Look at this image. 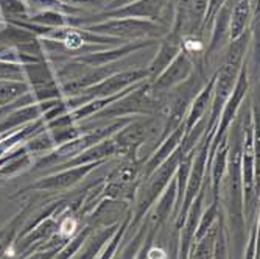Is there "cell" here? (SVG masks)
I'll use <instances>...</instances> for the list:
<instances>
[{
  "label": "cell",
  "instance_id": "4",
  "mask_svg": "<svg viewBox=\"0 0 260 259\" xmlns=\"http://www.w3.org/2000/svg\"><path fill=\"white\" fill-rule=\"evenodd\" d=\"M144 80H148L147 69H125V70H120V72L112 74L111 77L99 81L97 84L86 88L84 91L77 94V96L64 97V100H66L69 109L72 111L92 99L115 96V94L123 92L129 86H133L139 81H144Z\"/></svg>",
  "mask_w": 260,
  "mask_h": 259
},
{
  "label": "cell",
  "instance_id": "8",
  "mask_svg": "<svg viewBox=\"0 0 260 259\" xmlns=\"http://www.w3.org/2000/svg\"><path fill=\"white\" fill-rule=\"evenodd\" d=\"M193 72H195V61L192 55H188L185 50H181L176 55V58L157 75V78L148 81L150 92L156 99L165 102V96L176 86L182 84L187 78H190Z\"/></svg>",
  "mask_w": 260,
  "mask_h": 259
},
{
  "label": "cell",
  "instance_id": "13",
  "mask_svg": "<svg viewBox=\"0 0 260 259\" xmlns=\"http://www.w3.org/2000/svg\"><path fill=\"white\" fill-rule=\"evenodd\" d=\"M175 202H176V178L173 177V180L165 187V191L154 202V205L148 211V214L145 216L148 225L159 231L160 226L172 217L175 211Z\"/></svg>",
  "mask_w": 260,
  "mask_h": 259
},
{
  "label": "cell",
  "instance_id": "14",
  "mask_svg": "<svg viewBox=\"0 0 260 259\" xmlns=\"http://www.w3.org/2000/svg\"><path fill=\"white\" fill-rule=\"evenodd\" d=\"M228 152H229V142H228V134H226L207 161L209 183H210L214 200H220V189H221L226 167H228Z\"/></svg>",
  "mask_w": 260,
  "mask_h": 259
},
{
  "label": "cell",
  "instance_id": "15",
  "mask_svg": "<svg viewBox=\"0 0 260 259\" xmlns=\"http://www.w3.org/2000/svg\"><path fill=\"white\" fill-rule=\"evenodd\" d=\"M214 84H215V74L212 75L209 80H206L204 86L198 91V94L193 97L190 106H188L185 121H184L185 133L190 131L203 119V117H206L209 114L210 100H212V92H214Z\"/></svg>",
  "mask_w": 260,
  "mask_h": 259
},
{
  "label": "cell",
  "instance_id": "19",
  "mask_svg": "<svg viewBox=\"0 0 260 259\" xmlns=\"http://www.w3.org/2000/svg\"><path fill=\"white\" fill-rule=\"evenodd\" d=\"M147 231H148V222H147V219H144V222L137 226V231L134 233V236L123 245L122 250H120V247L117 248L112 259H134L136 254L139 253L142 244L145 241Z\"/></svg>",
  "mask_w": 260,
  "mask_h": 259
},
{
  "label": "cell",
  "instance_id": "18",
  "mask_svg": "<svg viewBox=\"0 0 260 259\" xmlns=\"http://www.w3.org/2000/svg\"><path fill=\"white\" fill-rule=\"evenodd\" d=\"M221 216V213H220ZM220 216L215 225L212 226L203 238H200L197 242L192 244V248L188 251L187 259H214L215 253V244L218 236V225H220Z\"/></svg>",
  "mask_w": 260,
  "mask_h": 259
},
{
  "label": "cell",
  "instance_id": "6",
  "mask_svg": "<svg viewBox=\"0 0 260 259\" xmlns=\"http://www.w3.org/2000/svg\"><path fill=\"white\" fill-rule=\"evenodd\" d=\"M209 0H178L172 22V32L184 38H200L204 30V20Z\"/></svg>",
  "mask_w": 260,
  "mask_h": 259
},
{
  "label": "cell",
  "instance_id": "25",
  "mask_svg": "<svg viewBox=\"0 0 260 259\" xmlns=\"http://www.w3.org/2000/svg\"><path fill=\"white\" fill-rule=\"evenodd\" d=\"M133 2H137V0H112V2H109L105 7V11H112V10H117V8H122V7L129 5Z\"/></svg>",
  "mask_w": 260,
  "mask_h": 259
},
{
  "label": "cell",
  "instance_id": "9",
  "mask_svg": "<svg viewBox=\"0 0 260 259\" xmlns=\"http://www.w3.org/2000/svg\"><path fill=\"white\" fill-rule=\"evenodd\" d=\"M102 166H105V164L95 162V164H84V166L61 169L59 172H56L50 177H45V178L39 180L33 186H30V189L52 191V192L66 191V189H70V187H74L75 184H78L80 181H83L92 170H95L97 167H102Z\"/></svg>",
  "mask_w": 260,
  "mask_h": 259
},
{
  "label": "cell",
  "instance_id": "27",
  "mask_svg": "<svg viewBox=\"0 0 260 259\" xmlns=\"http://www.w3.org/2000/svg\"><path fill=\"white\" fill-rule=\"evenodd\" d=\"M105 2H106V4H109V2H112V0H105Z\"/></svg>",
  "mask_w": 260,
  "mask_h": 259
},
{
  "label": "cell",
  "instance_id": "26",
  "mask_svg": "<svg viewBox=\"0 0 260 259\" xmlns=\"http://www.w3.org/2000/svg\"><path fill=\"white\" fill-rule=\"evenodd\" d=\"M169 259H178V238H175L173 241V247L169 253Z\"/></svg>",
  "mask_w": 260,
  "mask_h": 259
},
{
  "label": "cell",
  "instance_id": "3",
  "mask_svg": "<svg viewBox=\"0 0 260 259\" xmlns=\"http://www.w3.org/2000/svg\"><path fill=\"white\" fill-rule=\"evenodd\" d=\"M160 114V112H159ZM159 114L154 116H140L134 117L131 122H128L123 128L115 131L112 134L117 149H119L120 158H131L139 159L140 147L147 144V140L156 136L159 139L164 119L159 122Z\"/></svg>",
  "mask_w": 260,
  "mask_h": 259
},
{
  "label": "cell",
  "instance_id": "22",
  "mask_svg": "<svg viewBox=\"0 0 260 259\" xmlns=\"http://www.w3.org/2000/svg\"><path fill=\"white\" fill-rule=\"evenodd\" d=\"M20 77H22V70H20V67L14 66L13 63L0 61V78H7V80H20Z\"/></svg>",
  "mask_w": 260,
  "mask_h": 259
},
{
  "label": "cell",
  "instance_id": "21",
  "mask_svg": "<svg viewBox=\"0 0 260 259\" xmlns=\"http://www.w3.org/2000/svg\"><path fill=\"white\" fill-rule=\"evenodd\" d=\"M257 236H258V219L254 222V226L251 229L246 251H245V259H258L257 257Z\"/></svg>",
  "mask_w": 260,
  "mask_h": 259
},
{
  "label": "cell",
  "instance_id": "17",
  "mask_svg": "<svg viewBox=\"0 0 260 259\" xmlns=\"http://www.w3.org/2000/svg\"><path fill=\"white\" fill-rule=\"evenodd\" d=\"M119 225H120V222L112 223V225H106L103 228H99L97 231L93 229L89 234V238L86 239V242L78 250V253L72 259H97L99 254L102 253V250L105 248V245L114 236V233L117 231Z\"/></svg>",
  "mask_w": 260,
  "mask_h": 259
},
{
  "label": "cell",
  "instance_id": "11",
  "mask_svg": "<svg viewBox=\"0 0 260 259\" xmlns=\"http://www.w3.org/2000/svg\"><path fill=\"white\" fill-rule=\"evenodd\" d=\"M120 158L119 155V149H117V144L114 137H106L103 140H100L99 144L89 147L87 150L81 152L78 156H75L74 159H70L69 162L59 166V169H67V167H77V166H84V164H106L111 159Z\"/></svg>",
  "mask_w": 260,
  "mask_h": 259
},
{
  "label": "cell",
  "instance_id": "23",
  "mask_svg": "<svg viewBox=\"0 0 260 259\" xmlns=\"http://www.w3.org/2000/svg\"><path fill=\"white\" fill-rule=\"evenodd\" d=\"M0 7L4 8V11H7L10 14H14V13L19 14L25 10V5L19 2V0H0Z\"/></svg>",
  "mask_w": 260,
  "mask_h": 259
},
{
  "label": "cell",
  "instance_id": "1",
  "mask_svg": "<svg viewBox=\"0 0 260 259\" xmlns=\"http://www.w3.org/2000/svg\"><path fill=\"white\" fill-rule=\"evenodd\" d=\"M164 108L165 102L153 96L148 88V80H144L136 83L123 97L111 103L89 121H117L123 117L154 116L164 112Z\"/></svg>",
  "mask_w": 260,
  "mask_h": 259
},
{
  "label": "cell",
  "instance_id": "20",
  "mask_svg": "<svg viewBox=\"0 0 260 259\" xmlns=\"http://www.w3.org/2000/svg\"><path fill=\"white\" fill-rule=\"evenodd\" d=\"M28 84L20 80H0V106H5L16 99L25 96Z\"/></svg>",
  "mask_w": 260,
  "mask_h": 259
},
{
  "label": "cell",
  "instance_id": "16",
  "mask_svg": "<svg viewBox=\"0 0 260 259\" xmlns=\"http://www.w3.org/2000/svg\"><path fill=\"white\" fill-rule=\"evenodd\" d=\"M254 2L255 0H235L232 11H231L229 28H228L229 42L240 39L249 30V22L252 19Z\"/></svg>",
  "mask_w": 260,
  "mask_h": 259
},
{
  "label": "cell",
  "instance_id": "5",
  "mask_svg": "<svg viewBox=\"0 0 260 259\" xmlns=\"http://www.w3.org/2000/svg\"><path fill=\"white\" fill-rule=\"evenodd\" d=\"M172 0H137V2H133L122 8L99 14L97 22L111 17H136L151 20L159 23V25L170 28V23L173 22L175 14V8H172Z\"/></svg>",
  "mask_w": 260,
  "mask_h": 259
},
{
  "label": "cell",
  "instance_id": "12",
  "mask_svg": "<svg viewBox=\"0 0 260 259\" xmlns=\"http://www.w3.org/2000/svg\"><path fill=\"white\" fill-rule=\"evenodd\" d=\"M185 136V128L184 124L179 125L175 131H172L167 137L157 144V150L150 155L148 159H145L144 166H142V180H145L148 175H151L160 164L167 159L182 142V139Z\"/></svg>",
  "mask_w": 260,
  "mask_h": 259
},
{
  "label": "cell",
  "instance_id": "24",
  "mask_svg": "<svg viewBox=\"0 0 260 259\" xmlns=\"http://www.w3.org/2000/svg\"><path fill=\"white\" fill-rule=\"evenodd\" d=\"M61 2L81 11L83 7H100L105 4V0H61Z\"/></svg>",
  "mask_w": 260,
  "mask_h": 259
},
{
  "label": "cell",
  "instance_id": "7",
  "mask_svg": "<svg viewBox=\"0 0 260 259\" xmlns=\"http://www.w3.org/2000/svg\"><path fill=\"white\" fill-rule=\"evenodd\" d=\"M248 91H249V77H248V64L245 61L242 69H240L239 78H237V81H235V86H234L231 96H229L228 102L224 103L223 111L220 114V119H218V125H217L214 139H212V142H210L209 158L212 156V153L215 152V149L223 140V137L228 134V130H229L231 124L235 121V117H237V114H239V109L243 105V100L248 96Z\"/></svg>",
  "mask_w": 260,
  "mask_h": 259
},
{
  "label": "cell",
  "instance_id": "2",
  "mask_svg": "<svg viewBox=\"0 0 260 259\" xmlns=\"http://www.w3.org/2000/svg\"><path fill=\"white\" fill-rule=\"evenodd\" d=\"M86 28L95 35L117 38L122 41H142V39H160L169 33L170 28L159 25L156 22L136 19V17H111L95 23H90Z\"/></svg>",
  "mask_w": 260,
  "mask_h": 259
},
{
  "label": "cell",
  "instance_id": "10",
  "mask_svg": "<svg viewBox=\"0 0 260 259\" xmlns=\"http://www.w3.org/2000/svg\"><path fill=\"white\" fill-rule=\"evenodd\" d=\"M159 49L156 50L151 63L147 67V74H148V81H153L154 78H157V75L162 72V70L167 67L175 58L176 55L182 50V38L178 36L175 32L169 30V33L164 38H160Z\"/></svg>",
  "mask_w": 260,
  "mask_h": 259
}]
</instances>
